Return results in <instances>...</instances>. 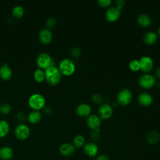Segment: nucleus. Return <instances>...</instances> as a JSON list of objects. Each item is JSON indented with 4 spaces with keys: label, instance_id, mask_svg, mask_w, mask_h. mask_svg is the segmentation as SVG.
I'll return each mask as SVG.
<instances>
[{
    "label": "nucleus",
    "instance_id": "obj_25",
    "mask_svg": "<svg viewBox=\"0 0 160 160\" xmlns=\"http://www.w3.org/2000/svg\"><path fill=\"white\" fill-rule=\"evenodd\" d=\"M73 146L76 149H79L85 144V139L83 136L81 134L76 135L73 139Z\"/></svg>",
    "mask_w": 160,
    "mask_h": 160
},
{
    "label": "nucleus",
    "instance_id": "obj_19",
    "mask_svg": "<svg viewBox=\"0 0 160 160\" xmlns=\"http://www.w3.org/2000/svg\"><path fill=\"white\" fill-rule=\"evenodd\" d=\"M137 22L139 26L143 28L149 27L152 23L151 18L146 13H141L137 18Z\"/></svg>",
    "mask_w": 160,
    "mask_h": 160
},
{
    "label": "nucleus",
    "instance_id": "obj_35",
    "mask_svg": "<svg viewBox=\"0 0 160 160\" xmlns=\"http://www.w3.org/2000/svg\"><path fill=\"white\" fill-rule=\"evenodd\" d=\"M16 117L19 120V121H24L25 119H26V114L22 112V111H19L18 112L17 115H16Z\"/></svg>",
    "mask_w": 160,
    "mask_h": 160
},
{
    "label": "nucleus",
    "instance_id": "obj_31",
    "mask_svg": "<svg viewBox=\"0 0 160 160\" xmlns=\"http://www.w3.org/2000/svg\"><path fill=\"white\" fill-rule=\"evenodd\" d=\"M70 53H71V55L73 57V58H79L81 54V49L78 48V47H74L72 48L71 49V51H70Z\"/></svg>",
    "mask_w": 160,
    "mask_h": 160
},
{
    "label": "nucleus",
    "instance_id": "obj_3",
    "mask_svg": "<svg viewBox=\"0 0 160 160\" xmlns=\"http://www.w3.org/2000/svg\"><path fill=\"white\" fill-rule=\"evenodd\" d=\"M58 69L62 75L69 76L72 75L75 72L76 66L71 59L69 58H64L59 62Z\"/></svg>",
    "mask_w": 160,
    "mask_h": 160
},
{
    "label": "nucleus",
    "instance_id": "obj_17",
    "mask_svg": "<svg viewBox=\"0 0 160 160\" xmlns=\"http://www.w3.org/2000/svg\"><path fill=\"white\" fill-rule=\"evenodd\" d=\"M12 76V71L11 67L7 64L4 63L0 66V78L5 81L9 80Z\"/></svg>",
    "mask_w": 160,
    "mask_h": 160
},
{
    "label": "nucleus",
    "instance_id": "obj_18",
    "mask_svg": "<svg viewBox=\"0 0 160 160\" xmlns=\"http://www.w3.org/2000/svg\"><path fill=\"white\" fill-rule=\"evenodd\" d=\"M158 39V34L153 31H148L144 33L142 37L143 42L148 45L154 44Z\"/></svg>",
    "mask_w": 160,
    "mask_h": 160
},
{
    "label": "nucleus",
    "instance_id": "obj_20",
    "mask_svg": "<svg viewBox=\"0 0 160 160\" xmlns=\"http://www.w3.org/2000/svg\"><path fill=\"white\" fill-rule=\"evenodd\" d=\"M13 156V151L11 148L8 146H2L0 148V159L10 160Z\"/></svg>",
    "mask_w": 160,
    "mask_h": 160
},
{
    "label": "nucleus",
    "instance_id": "obj_6",
    "mask_svg": "<svg viewBox=\"0 0 160 160\" xmlns=\"http://www.w3.org/2000/svg\"><path fill=\"white\" fill-rule=\"evenodd\" d=\"M14 132L18 139L22 141L29 138L31 134V130L27 124L24 123H20L16 126Z\"/></svg>",
    "mask_w": 160,
    "mask_h": 160
},
{
    "label": "nucleus",
    "instance_id": "obj_14",
    "mask_svg": "<svg viewBox=\"0 0 160 160\" xmlns=\"http://www.w3.org/2000/svg\"><path fill=\"white\" fill-rule=\"evenodd\" d=\"M38 36L40 41L44 44L50 43L52 39V33L51 30L48 28L41 29L39 32Z\"/></svg>",
    "mask_w": 160,
    "mask_h": 160
},
{
    "label": "nucleus",
    "instance_id": "obj_34",
    "mask_svg": "<svg viewBox=\"0 0 160 160\" xmlns=\"http://www.w3.org/2000/svg\"><path fill=\"white\" fill-rule=\"evenodd\" d=\"M116 4V8L119 9V10H121V9L122 8L124 3H125V1L124 0H118V1H115Z\"/></svg>",
    "mask_w": 160,
    "mask_h": 160
},
{
    "label": "nucleus",
    "instance_id": "obj_37",
    "mask_svg": "<svg viewBox=\"0 0 160 160\" xmlns=\"http://www.w3.org/2000/svg\"><path fill=\"white\" fill-rule=\"evenodd\" d=\"M43 111L44 112L47 114H51L52 112V109L49 107V106H45L43 108Z\"/></svg>",
    "mask_w": 160,
    "mask_h": 160
},
{
    "label": "nucleus",
    "instance_id": "obj_21",
    "mask_svg": "<svg viewBox=\"0 0 160 160\" xmlns=\"http://www.w3.org/2000/svg\"><path fill=\"white\" fill-rule=\"evenodd\" d=\"M42 118V114L39 111L32 110L27 116L28 121L31 124L38 123Z\"/></svg>",
    "mask_w": 160,
    "mask_h": 160
},
{
    "label": "nucleus",
    "instance_id": "obj_11",
    "mask_svg": "<svg viewBox=\"0 0 160 160\" xmlns=\"http://www.w3.org/2000/svg\"><path fill=\"white\" fill-rule=\"evenodd\" d=\"M86 124L89 129L92 131L100 129L101 124V118L96 114H91L89 115L86 119Z\"/></svg>",
    "mask_w": 160,
    "mask_h": 160
},
{
    "label": "nucleus",
    "instance_id": "obj_15",
    "mask_svg": "<svg viewBox=\"0 0 160 160\" xmlns=\"http://www.w3.org/2000/svg\"><path fill=\"white\" fill-rule=\"evenodd\" d=\"M138 101L142 106L148 107L152 104L153 98L149 93L143 92L139 94L138 97Z\"/></svg>",
    "mask_w": 160,
    "mask_h": 160
},
{
    "label": "nucleus",
    "instance_id": "obj_40",
    "mask_svg": "<svg viewBox=\"0 0 160 160\" xmlns=\"http://www.w3.org/2000/svg\"><path fill=\"white\" fill-rule=\"evenodd\" d=\"M1 102H0V107H1Z\"/></svg>",
    "mask_w": 160,
    "mask_h": 160
},
{
    "label": "nucleus",
    "instance_id": "obj_27",
    "mask_svg": "<svg viewBox=\"0 0 160 160\" xmlns=\"http://www.w3.org/2000/svg\"><path fill=\"white\" fill-rule=\"evenodd\" d=\"M129 68L132 72H138L140 70V64L139 59H132L129 63Z\"/></svg>",
    "mask_w": 160,
    "mask_h": 160
},
{
    "label": "nucleus",
    "instance_id": "obj_7",
    "mask_svg": "<svg viewBox=\"0 0 160 160\" xmlns=\"http://www.w3.org/2000/svg\"><path fill=\"white\" fill-rule=\"evenodd\" d=\"M156 82V78L148 73L141 75L138 79V84L143 89H150L155 85Z\"/></svg>",
    "mask_w": 160,
    "mask_h": 160
},
{
    "label": "nucleus",
    "instance_id": "obj_22",
    "mask_svg": "<svg viewBox=\"0 0 160 160\" xmlns=\"http://www.w3.org/2000/svg\"><path fill=\"white\" fill-rule=\"evenodd\" d=\"M10 130V125L9 122L3 119H0V138L6 137Z\"/></svg>",
    "mask_w": 160,
    "mask_h": 160
},
{
    "label": "nucleus",
    "instance_id": "obj_23",
    "mask_svg": "<svg viewBox=\"0 0 160 160\" xmlns=\"http://www.w3.org/2000/svg\"><path fill=\"white\" fill-rule=\"evenodd\" d=\"M146 139L147 141L150 144H156L159 141L160 135L158 132L156 131H151L148 134Z\"/></svg>",
    "mask_w": 160,
    "mask_h": 160
},
{
    "label": "nucleus",
    "instance_id": "obj_13",
    "mask_svg": "<svg viewBox=\"0 0 160 160\" xmlns=\"http://www.w3.org/2000/svg\"><path fill=\"white\" fill-rule=\"evenodd\" d=\"M91 107L87 103H81L76 108V114L81 118H88L91 114Z\"/></svg>",
    "mask_w": 160,
    "mask_h": 160
},
{
    "label": "nucleus",
    "instance_id": "obj_12",
    "mask_svg": "<svg viewBox=\"0 0 160 160\" xmlns=\"http://www.w3.org/2000/svg\"><path fill=\"white\" fill-rule=\"evenodd\" d=\"M83 151L86 156L89 158H94L97 156L99 148L98 145L94 142H88L83 146Z\"/></svg>",
    "mask_w": 160,
    "mask_h": 160
},
{
    "label": "nucleus",
    "instance_id": "obj_26",
    "mask_svg": "<svg viewBox=\"0 0 160 160\" xmlns=\"http://www.w3.org/2000/svg\"><path fill=\"white\" fill-rule=\"evenodd\" d=\"M24 14V9L21 5L14 6L12 9V14L16 18H21Z\"/></svg>",
    "mask_w": 160,
    "mask_h": 160
},
{
    "label": "nucleus",
    "instance_id": "obj_16",
    "mask_svg": "<svg viewBox=\"0 0 160 160\" xmlns=\"http://www.w3.org/2000/svg\"><path fill=\"white\" fill-rule=\"evenodd\" d=\"M76 148L72 144L69 142H64L60 145L59 148V151L63 156L68 157L72 155L75 152Z\"/></svg>",
    "mask_w": 160,
    "mask_h": 160
},
{
    "label": "nucleus",
    "instance_id": "obj_10",
    "mask_svg": "<svg viewBox=\"0 0 160 160\" xmlns=\"http://www.w3.org/2000/svg\"><path fill=\"white\" fill-rule=\"evenodd\" d=\"M121 16V11L116 6L109 7L105 12V18L106 21L110 22L117 21Z\"/></svg>",
    "mask_w": 160,
    "mask_h": 160
},
{
    "label": "nucleus",
    "instance_id": "obj_8",
    "mask_svg": "<svg viewBox=\"0 0 160 160\" xmlns=\"http://www.w3.org/2000/svg\"><path fill=\"white\" fill-rule=\"evenodd\" d=\"M140 70L145 73L150 72L154 67V61L152 59L148 56H143L139 59Z\"/></svg>",
    "mask_w": 160,
    "mask_h": 160
},
{
    "label": "nucleus",
    "instance_id": "obj_9",
    "mask_svg": "<svg viewBox=\"0 0 160 160\" xmlns=\"http://www.w3.org/2000/svg\"><path fill=\"white\" fill-rule=\"evenodd\" d=\"M112 114L113 108L111 105L107 103H102L99 107L98 116L101 119H108L112 116Z\"/></svg>",
    "mask_w": 160,
    "mask_h": 160
},
{
    "label": "nucleus",
    "instance_id": "obj_24",
    "mask_svg": "<svg viewBox=\"0 0 160 160\" xmlns=\"http://www.w3.org/2000/svg\"><path fill=\"white\" fill-rule=\"evenodd\" d=\"M33 78L34 80L38 82H41L45 80V71L44 70L38 68L36 69L33 73Z\"/></svg>",
    "mask_w": 160,
    "mask_h": 160
},
{
    "label": "nucleus",
    "instance_id": "obj_28",
    "mask_svg": "<svg viewBox=\"0 0 160 160\" xmlns=\"http://www.w3.org/2000/svg\"><path fill=\"white\" fill-rule=\"evenodd\" d=\"M11 111V106L9 103H3L1 105L0 111L2 114H8Z\"/></svg>",
    "mask_w": 160,
    "mask_h": 160
},
{
    "label": "nucleus",
    "instance_id": "obj_38",
    "mask_svg": "<svg viewBox=\"0 0 160 160\" xmlns=\"http://www.w3.org/2000/svg\"><path fill=\"white\" fill-rule=\"evenodd\" d=\"M154 77L160 79V66L158 67L156 69V71H155V76Z\"/></svg>",
    "mask_w": 160,
    "mask_h": 160
},
{
    "label": "nucleus",
    "instance_id": "obj_39",
    "mask_svg": "<svg viewBox=\"0 0 160 160\" xmlns=\"http://www.w3.org/2000/svg\"><path fill=\"white\" fill-rule=\"evenodd\" d=\"M158 35L160 36V26H159V27L158 28Z\"/></svg>",
    "mask_w": 160,
    "mask_h": 160
},
{
    "label": "nucleus",
    "instance_id": "obj_4",
    "mask_svg": "<svg viewBox=\"0 0 160 160\" xmlns=\"http://www.w3.org/2000/svg\"><path fill=\"white\" fill-rule=\"evenodd\" d=\"M36 64L39 68L46 69L51 66H54L53 60L49 54L46 52H40L36 58Z\"/></svg>",
    "mask_w": 160,
    "mask_h": 160
},
{
    "label": "nucleus",
    "instance_id": "obj_30",
    "mask_svg": "<svg viewBox=\"0 0 160 160\" xmlns=\"http://www.w3.org/2000/svg\"><path fill=\"white\" fill-rule=\"evenodd\" d=\"M91 100L92 102H94L96 104L101 105L102 104V97L98 93H96V94H94L92 95Z\"/></svg>",
    "mask_w": 160,
    "mask_h": 160
},
{
    "label": "nucleus",
    "instance_id": "obj_41",
    "mask_svg": "<svg viewBox=\"0 0 160 160\" xmlns=\"http://www.w3.org/2000/svg\"><path fill=\"white\" fill-rule=\"evenodd\" d=\"M0 141H1V138H0Z\"/></svg>",
    "mask_w": 160,
    "mask_h": 160
},
{
    "label": "nucleus",
    "instance_id": "obj_1",
    "mask_svg": "<svg viewBox=\"0 0 160 160\" xmlns=\"http://www.w3.org/2000/svg\"><path fill=\"white\" fill-rule=\"evenodd\" d=\"M45 71V80L51 86H55L58 84L62 77V74L58 67L51 66L44 70Z\"/></svg>",
    "mask_w": 160,
    "mask_h": 160
},
{
    "label": "nucleus",
    "instance_id": "obj_33",
    "mask_svg": "<svg viewBox=\"0 0 160 160\" xmlns=\"http://www.w3.org/2000/svg\"><path fill=\"white\" fill-rule=\"evenodd\" d=\"M97 2L101 7L108 8L111 6L112 1L111 0H98Z\"/></svg>",
    "mask_w": 160,
    "mask_h": 160
},
{
    "label": "nucleus",
    "instance_id": "obj_5",
    "mask_svg": "<svg viewBox=\"0 0 160 160\" xmlns=\"http://www.w3.org/2000/svg\"><path fill=\"white\" fill-rule=\"evenodd\" d=\"M132 99V93L129 89L123 88L121 89L117 95L118 103L122 106L129 105Z\"/></svg>",
    "mask_w": 160,
    "mask_h": 160
},
{
    "label": "nucleus",
    "instance_id": "obj_29",
    "mask_svg": "<svg viewBox=\"0 0 160 160\" xmlns=\"http://www.w3.org/2000/svg\"><path fill=\"white\" fill-rule=\"evenodd\" d=\"M46 25L49 29L54 28L56 25V19L53 17H50L48 18L46 21Z\"/></svg>",
    "mask_w": 160,
    "mask_h": 160
},
{
    "label": "nucleus",
    "instance_id": "obj_32",
    "mask_svg": "<svg viewBox=\"0 0 160 160\" xmlns=\"http://www.w3.org/2000/svg\"><path fill=\"white\" fill-rule=\"evenodd\" d=\"M100 129L92 131L91 133V138L94 141H97L100 139Z\"/></svg>",
    "mask_w": 160,
    "mask_h": 160
},
{
    "label": "nucleus",
    "instance_id": "obj_36",
    "mask_svg": "<svg viewBox=\"0 0 160 160\" xmlns=\"http://www.w3.org/2000/svg\"><path fill=\"white\" fill-rule=\"evenodd\" d=\"M96 160H110L108 156L106 154H100L96 157Z\"/></svg>",
    "mask_w": 160,
    "mask_h": 160
},
{
    "label": "nucleus",
    "instance_id": "obj_2",
    "mask_svg": "<svg viewBox=\"0 0 160 160\" xmlns=\"http://www.w3.org/2000/svg\"><path fill=\"white\" fill-rule=\"evenodd\" d=\"M28 105L32 110L39 111L46 106V99L40 93H34L28 98Z\"/></svg>",
    "mask_w": 160,
    "mask_h": 160
}]
</instances>
